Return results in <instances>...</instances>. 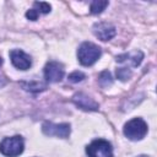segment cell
Listing matches in <instances>:
<instances>
[{
  "label": "cell",
  "mask_w": 157,
  "mask_h": 157,
  "mask_svg": "<svg viewBox=\"0 0 157 157\" xmlns=\"http://www.w3.org/2000/svg\"><path fill=\"white\" fill-rule=\"evenodd\" d=\"M98 82L102 87H108L113 83V78H112V75L108 70H104L99 74V77H98Z\"/></svg>",
  "instance_id": "4fadbf2b"
},
{
  "label": "cell",
  "mask_w": 157,
  "mask_h": 157,
  "mask_svg": "<svg viewBox=\"0 0 157 157\" xmlns=\"http://www.w3.org/2000/svg\"><path fill=\"white\" fill-rule=\"evenodd\" d=\"M85 77H86V76H85L83 72H81V71H74V72H71V74L69 75V81H70V82H80V81H82Z\"/></svg>",
  "instance_id": "2e32d148"
},
{
  "label": "cell",
  "mask_w": 157,
  "mask_h": 157,
  "mask_svg": "<svg viewBox=\"0 0 157 157\" xmlns=\"http://www.w3.org/2000/svg\"><path fill=\"white\" fill-rule=\"evenodd\" d=\"M10 59L12 65L20 70H27L32 65L31 56L21 49H12L10 52Z\"/></svg>",
  "instance_id": "52a82bcc"
},
{
  "label": "cell",
  "mask_w": 157,
  "mask_h": 157,
  "mask_svg": "<svg viewBox=\"0 0 157 157\" xmlns=\"http://www.w3.org/2000/svg\"><path fill=\"white\" fill-rule=\"evenodd\" d=\"M93 33L101 40H109L115 36L117 31L115 27L108 22H97L93 26Z\"/></svg>",
  "instance_id": "ba28073f"
},
{
  "label": "cell",
  "mask_w": 157,
  "mask_h": 157,
  "mask_svg": "<svg viewBox=\"0 0 157 157\" xmlns=\"http://www.w3.org/2000/svg\"><path fill=\"white\" fill-rule=\"evenodd\" d=\"M1 64H2V59L0 58V66H1ZM6 82H7V77L4 75V72L0 70V87H2L4 85H6Z\"/></svg>",
  "instance_id": "e0dca14e"
},
{
  "label": "cell",
  "mask_w": 157,
  "mask_h": 157,
  "mask_svg": "<svg viewBox=\"0 0 157 157\" xmlns=\"http://www.w3.org/2000/svg\"><path fill=\"white\" fill-rule=\"evenodd\" d=\"M108 6V1H101V0H96V1H92L91 2V6H90V10H91V13H101L105 7Z\"/></svg>",
  "instance_id": "5bb4252c"
},
{
  "label": "cell",
  "mask_w": 157,
  "mask_h": 157,
  "mask_svg": "<svg viewBox=\"0 0 157 157\" xmlns=\"http://www.w3.org/2000/svg\"><path fill=\"white\" fill-rule=\"evenodd\" d=\"M49 11H50V5H49L48 2H43V1L39 2V1H36V2L33 4V9L28 10V11L26 12V16H27V18H29V20H32V21H36L40 13H48Z\"/></svg>",
  "instance_id": "8fae6325"
},
{
  "label": "cell",
  "mask_w": 157,
  "mask_h": 157,
  "mask_svg": "<svg viewBox=\"0 0 157 157\" xmlns=\"http://www.w3.org/2000/svg\"><path fill=\"white\" fill-rule=\"evenodd\" d=\"M23 90L26 91H29V92H40V91H44L47 88V83L42 82V81H38V80H31V81H22L20 83Z\"/></svg>",
  "instance_id": "7c38bea8"
},
{
  "label": "cell",
  "mask_w": 157,
  "mask_h": 157,
  "mask_svg": "<svg viewBox=\"0 0 157 157\" xmlns=\"http://www.w3.org/2000/svg\"><path fill=\"white\" fill-rule=\"evenodd\" d=\"M144 58V54L140 50H134V52H130V53H125V54H121V55H118L117 56V61L118 63H125V64H129L130 66H139L141 60Z\"/></svg>",
  "instance_id": "30bf717a"
},
{
  "label": "cell",
  "mask_w": 157,
  "mask_h": 157,
  "mask_svg": "<svg viewBox=\"0 0 157 157\" xmlns=\"http://www.w3.org/2000/svg\"><path fill=\"white\" fill-rule=\"evenodd\" d=\"M86 152L88 157H113L112 145L103 139H97L92 141L86 147Z\"/></svg>",
  "instance_id": "277c9868"
},
{
  "label": "cell",
  "mask_w": 157,
  "mask_h": 157,
  "mask_svg": "<svg viewBox=\"0 0 157 157\" xmlns=\"http://www.w3.org/2000/svg\"><path fill=\"white\" fill-rule=\"evenodd\" d=\"M42 130L48 136H58V137H61V139H66L70 135V131H71L70 125L66 124V123L54 124V123H50V121L43 123Z\"/></svg>",
  "instance_id": "5b68a950"
},
{
  "label": "cell",
  "mask_w": 157,
  "mask_h": 157,
  "mask_svg": "<svg viewBox=\"0 0 157 157\" xmlns=\"http://www.w3.org/2000/svg\"><path fill=\"white\" fill-rule=\"evenodd\" d=\"M64 76V66L58 61H49L44 67V77L48 82H59Z\"/></svg>",
  "instance_id": "8992f818"
},
{
  "label": "cell",
  "mask_w": 157,
  "mask_h": 157,
  "mask_svg": "<svg viewBox=\"0 0 157 157\" xmlns=\"http://www.w3.org/2000/svg\"><path fill=\"white\" fill-rule=\"evenodd\" d=\"M147 134V124L141 118H134L124 125V135L130 140H141Z\"/></svg>",
  "instance_id": "7a4b0ae2"
},
{
  "label": "cell",
  "mask_w": 157,
  "mask_h": 157,
  "mask_svg": "<svg viewBox=\"0 0 157 157\" xmlns=\"http://www.w3.org/2000/svg\"><path fill=\"white\" fill-rule=\"evenodd\" d=\"M102 50L98 45L91 43V42H83L77 50V58L78 61L83 66H91L93 65L101 56Z\"/></svg>",
  "instance_id": "6da1fadb"
},
{
  "label": "cell",
  "mask_w": 157,
  "mask_h": 157,
  "mask_svg": "<svg viewBox=\"0 0 157 157\" xmlns=\"http://www.w3.org/2000/svg\"><path fill=\"white\" fill-rule=\"evenodd\" d=\"M117 77L121 81H126L131 77V70L128 67H119L117 69Z\"/></svg>",
  "instance_id": "9a60e30c"
},
{
  "label": "cell",
  "mask_w": 157,
  "mask_h": 157,
  "mask_svg": "<svg viewBox=\"0 0 157 157\" xmlns=\"http://www.w3.org/2000/svg\"><path fill=\"white\" fill-rule=\"evenodd\" d=\"M0 152L6 157H16L23 152V140L16 135L12 137H5L0 142Z\"/></svg>",
  "instance_id": "3957f363"
},
{
  "label": "cell",
  "mask_w": 157,
  "mask_h": 157,
  "mask_svg": "<svg viewBox=\"0 0 157 157\" xmlns=\"http://www.w3.org/2000/svg\"><path fill=\"white\" fill-rule=\"evenodd\" d=\"M72 102H74L78 108H81V109H83V110H98V108H99L98 103H97L93 98L88 97L87 94H85V93H82V92L76 93V94L72 97Z\"/></svg>",
  "instance_id": "9c48e42d"
},
{
  "label": "cell",
  "mask_w": 157,
  "mask_h": 157,
  "mask_svg": "<svg viewBox=\"0 0 157 157\" xmlns=\"http://www.w3.org/2000/svg\"><path fill=\"white\" fill-rule=\"evenodd\" d=\"M140 157H148V156H140Z\"/></svg>",
  "instance_id": "ac0fdd59"
}]
</instances>
